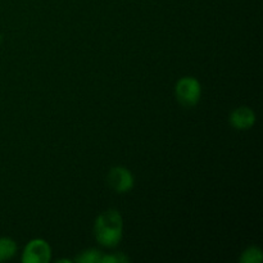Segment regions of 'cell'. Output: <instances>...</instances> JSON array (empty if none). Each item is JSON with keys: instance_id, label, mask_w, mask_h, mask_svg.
Returning a JSON list of instances; mask_svg holds the SVG:
<instances>
[{"instance_id": "obj_6", "label": "cell", "mask_w": 263, "mask_h": 263, "mask_svg": "<svg viewBox=\"0 0 263 263\" xmlns=\"http://www.w3.org/2000/svg\"><path fill=\"white\" fill-rule=\"evenodd\" d=\"M17 253V244L10 238H0V262L13 258Z\"/></svg>"}, {"instance_id": "obj_3", "label": "cell", "mask_w": 263, "mask_h": 263, "mask_svg": "<svg viewBox=\"0 0 263 263\" xmlns=\"http://www.w3.org/2000/svg\"><path fill=\"white\" fill-rule=\"evenodd\" d=\"M51 259V248L44 239H33L25 247L22 262L25 263H48Z\"/></svg>"}, {"instance_id": "obj_8", "label": "cell", "mask_w": 263, "mask_h": 263, "mask_svg": "<svg viewBox=\"0 0 263 263\" xmlns=\"http://www.w3.org/2000/svg\"><path fill=\"white\" fill-rule=\"evenodd\" d=\"M102 256H103L102 252L97 251V249H89V251L82 252L81 256L77 257L74 261L82 262V263H100Z\"/></svg>"}, {"instance_id": "obj_9", "label": "cell", "mask_w": 263, "mask_h": 263, "mask_svg": "<svg viewBox=\"0 0 263 263\" xmlns=\"http://www.w3.org/2000/svg\"><path fill=\"white\" fill-rule=\"evenodd\" d=\"M128 258L125 257L123 254H103L100 263H121V262H127Z\"/></svg>"}, {"instance_id": "obj_2", "label": "cell", "mask_w": 263, "mask_h": 263, "mask_svg": "<svg viewBox=\"0 0 263 263\" xmlns=\"http://www.w3.org/2000/svg\"><path fill=\"white\" fill-rule=\"evenodd\" d=\"M175 94L180 104L184 107H194L202 97V85L195 77H182L176 82Z\"/></svg>"}, {"instance_id": "obj_1", "label": "cell", "mask_w": 263, "mask_h": 263, "mask_svg": "<svg viewBox=\"0 0 263 263\" xmlns=\"http://www.w3.org/2000/svg\"><path fill=\"white\" fill-rule=\"evenodd\" d=\"M94 235L98 243L105 248H115L122 240L123 220L118 211L108 210L95 220Z\"/></svg>"}, {"instance_id": "obj_4", "label": "cell", "mask_w": 263, "mask_h": 263, "mask_svg": "<svg viewBox=\"0 0 263 263\" xmlns=\"http://www.w3.org/2000/svg\"><path fill=\"white\" fill-rule=\"evenodd\" d=\"M108 184L116 193L125 194V193L133 190L134 185H135V179L130 170H127L126 167L117 166L110 170L108 174Z\"/></svg>"}, {"instance_id": "obj_7", "label": "cell", "mask_w": 263, "mask_h": 263, "mask_svg": "<svg viewBox=\"0 0 263 263\" xmlns=\"http://www.w3.org/2000/svg\"><path fill=\"white\" fill-rule=\"evenodd\" d=\"M263 259L262 251L258 247H249L241 253V263H261Z\"/></svg>"}, {"instance_id": "obj_5", "label": "cell", "mask_w": 263, "mask_h": 263, "mask_svg": "<svg viewBox=\"0 0 263 263\" xmlns=\"http://www.w3.org/2000/svg\"><path fill=\"white\" fill-rule=\"evenodd\" d=\"M256 113L249 107H239L230 115V125L236 130H249L256 123Z\"/></svg>"}]
</instances>
